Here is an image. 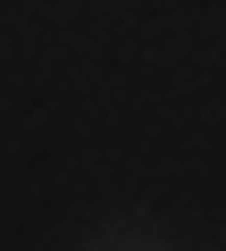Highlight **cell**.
<instances>
[]
</instances>
